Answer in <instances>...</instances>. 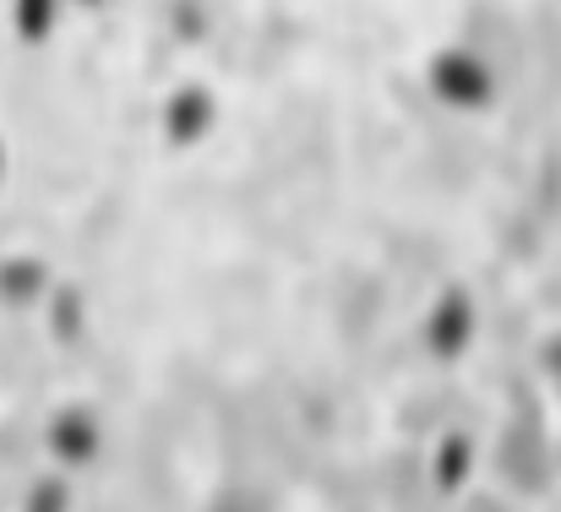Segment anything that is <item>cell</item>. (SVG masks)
<instances>
[{
    "label": "cell",
    "mask_w": 561,
    "mask_h": 512,
    "mask_svg": "<svg viewBox=\"0 0 561 512\" xmlns=\"http://www.w3.org/2000/svg\"><path fill=\"white\" fill-rule=\"evenodd\" d=\"M431 88H436V99H447L458 110H474V104L491 99V71L469 49H442L431 60Z\"/></svg>",
    "instance_id": "1"
},
{
    "label": "cell",
    "mask_w": 561,
    "mask_h": 512,
    "mask_svg": "<svg viewBox=\"0 0 561 512\" xmlns=\"http://www.w3.org/2000/svg\"><path fill=\"white\" fill-rule=\"evenodd\" d=\"M207 126H213V99H207L202 88H181V93L170 99V110H164L170 143H202Z\"/></svg>",
    "instance_id": "2"
},
{
    "label": "cell",
    "mask_w": 561,
    "mask_h": 512,
    "mask_svg": "<svg viewBox=\"0 0 561 512\" xmlns=\"http://www.w3.org/2000/svg\"><path fill=\"white\" fill-rule=\"evenodd\" d=\"M11 16H16V33H22L27 44H38V38L55 27L60 0H11Z\"/></svg>",
    "instance_id": "3"
},
{
    "label": "cell",
    "mask_w": 561,
    "mask_h": 512,
    "mask_svg": "<svg viewBox=\"0 0 561 512\" xmlns=\"http://www.w3.org/2000/svg\"><path fill=\"white\" fill-rule=\"evenodd\" d=\"M82 5H93V0H82Z\"/></svg>",
    "instance_id": "4"
}]
</instances>
